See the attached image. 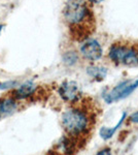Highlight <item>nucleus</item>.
Masks as SVG:
<instances>
[{
    "instance_id": "obj_13",
    "label": "nucleus",
    "mask_w": 138,
    "mask_h": 155,
    "mask_svg": "<svg viewBox=\"0 0 138 155\" xmlns=\"http://www.w3.org/2000/svg\"><path fill=\"white\" fill-rule=\"evenodd\" d=\"M18 83L17 81H5V82H1L0 83V90H11L14 88H17Z\"/></svg>"
},
{
    "instance_id": "obj_2",
    "label": "nucleus",
    "mask_w": 138,
    "mask_h": 155,
    "mask_svg": "<svg viewBox=\"0 0 138 155\" xmlns=\"http://www.w3.org/2000/svg\"><path fill=\"white\" fill-rule=\"evenodd\" d=\"M63 17L65 22L72 27L82 25L90 17L86 0H67L63 8Z\"/></svg>"
},
{
    "instance_id": "obj_12",
    "label": "nucleus",
    "mask_w": 138,
    "mask_h": 155,
    "mask_svg": "<svg viewBox=\"0 0 138 155\" xmlns=\"http://www.w3.org/2000/svg\"><path fill=\"white\" fill-rule=\"evenodd\" d=\"M63 60H64V63L67 64V65H73L77 62L79 60V56L75 52H66L63 56Z\"/></svg>"
},
{
    "instance_id": "obj_4",
    "label": "nucleus",
    "mask_w": 138,
    "mask_h": 155,
    "mask_svg": "<svg viewBox=\"0 0 138 155\" xmlns=\"http://www.w3.org/2000/svg\"><path fill=\"white\" fill-rule=\"evenodd\" d=\"M60 97L66 102H75L82 95L79 85L74 81H64L58 88Z\"/></svg>"
},
{
    "instance_id": "obj_14",
    "label": "nucleus",
    "mask_w": 138,
    "mask_h": 155,
    "mask_svg": "<svg viewBox=\"0 0 138 155\" xmlns=\"http://www.w3.org/2000/svg\"><path fill=\"white\" fill-rule=\"evenodd\" d=\"M96 155H112V153H111V150L109 148H104L100 150V151H98Z\"/></svg>"
},
{
    "instance_id": "obj_15",
    "label": "nucleus",
    "mask_w": 138,
    "mask_h": 155,
    "mask_svg": "<svg viewBox=\"0 0 138 155\" xmlns=\"http://www.w3.org/2000/svg\"><path fill=\"white\" fill-rule=\"evenodd\" d=\"M130 121L131 122H134V123H138V112H135L133 113L131 116L129 117Z\"/></svg>"
},
{
    "instance_id": "obj_3",
    "label": "nucleus",
    "mask_w": 138,
    "mask_h": 155,
    "mask_svg": "<svg viewBox=\"0 0 138 155\" xmlns=\"http://www.w3.org/2000/svg\"><path fill=\"white\" fill-rule=\"evenodd\" d=\"M138 88V80H129L117 84L114 88L105 93L103 95L104 101L107 104H112L114 101H121L131 95L133 92Z\"/></svg>"
},
{
    "instance_id": "obj_6",
    "label": "nucleus",
    "mask_w": 138,
    "mask_h": 155,
    "mask_svg": "<svg viewBox=\"0 0 138 155\" xmlns=\"http://www.w3.org/2000/svg\"><path fill=\"white\" fill-rule=\"evenodd\" d=\"M36 90V84L32 81H26L23 84L18 85L16 91H14V97L17 99H27L35 94Z\"/></svg>"
},
{
    "instance_id": "obj_9",
    "label": "nucleus",
    "mask_w": 138,
    "mask_h": 155,
    "mask_svg": "<svg viewBox=\"0 0 138 155\" xmlns=\"http://www.w3.org/2000/svg\"><path fill=\"white\" fill-rule=\"evenodd\" d=\"M126 117H127V114L126 113H123L122 117L120 118V121L117 122V124H115V126L111 127V128H109V127H106V126L102 127V128L100 129V131H99L100 137H101L103 140H109L110 137H112V136H114V134H115V131H117V129L121 127V125L123 124V122H124L125 119H126Z\"/></svg>"
},
{
    "instance_id": "obj_8",
    "label": "nucleus",
    "mask_w": 138,
    "mask_h": 155,
    "mask_svg": "<svg viewBox=\"0 0 138 155\" xmlns=\"http://www.w3.org/2000/svg\"><path fill=\"white\" fill-rule=\"evenodd\" d=\"M128 46H123V45H114L109 50V58L117 64H122L124 56L127 52Z\"/></svg>"
},
{
    "instance_id": "obj_17",
    "label": "nucleus",
    "mask_w": 138,
    "mask_h": 155,
    "mask_svg": "<svg viewBox=\"0 0 138 155\" xmlns=\"http://www.w3.org/2000/svg\"><path fill=\"white\" fill-rule=\"evenodd\" d=\"M2 28H3V25H0V33H1V31H2Z\"/></svg>"
},
{
    "instance_id": "obj_7",
    "label": "nucleus",
    "mask_w": 138,
    "mask_h": 155,
    "mask_svg": "<svg viewBox=\"0 0 138 155\" xmlns=\"http://www.w3.org/2000/svg\"><path fill=\"white\" fill-rule=\"evenodd\" d=\"M18 110L17 99L14 97H6L0 99V119L11 116Z\"/></svg>"
},
{
    "instance_id": "obj_1",
    "label": "nucleus",
    "mask_w": 138,
    "mask_h": 155,
    "mask_svg": "<svg viewBox=\"0 0 138 155\" xmlns=\"http://www.w3.org/2000/svg\"><path fill=\"white\" fill-rule=\"evenodd\" d=\"M62 125L65 131L72 137L81 136L89 127V117L84 111L79 109H69L62 115Z\"/></svg>"
},
{
    "instance_id": "obj_11",
    "label": "nucleus",
    "mask_w": 138,
    "mask_h": 155,
    "mask_svg": "<svg viewBox=\"0 0 138 155\" xmlns=\"http://www.w3.org/2000/svg\"><path fill=\"white\" fill-rule=\"evenodd\" d=\"M88 74L91 76L92 78L94 79H97V80H103L105 77H106V74H107V71L106 68L104 67H99V66H91L88 68Z\"/></svg>"
},
{
    "instance_id": "obj_16",
    "label": "nucleus",
    "mask_w": 138,
    "mask_h": 155,
    "mask_svg": "<svg viewBox=\"0 0 138 155\" xmlns=\"http://www.w3.org/2000/svg\"><path fill=\"white\" fill-rule=\"evenodd\" d=\"M90 2H92V3H95V4H97V3H100V2H102L103 0H89Z\"/></svg>"
},
{
    "instance_id": "obj_10",
    "label": "nucleus",
    "mask_w": 138,
    "mask_h": 155,
    "mask_svg": "<svg viewBox=\"0 0 138 155\" xmlns=\"http://www.w3.org/2000/svg\"><path fill=\"white\" fill-rule=\"evenodd\" d=\"M122 64H125V65H128V66H137L138 65V50L133 48V47H128Z\"/></svg>"
},
{
    "instance_id": "obj_5",
    "label": "nucleus",
    "mask_w": 138,
    "mask_h": 155,
    "mask_svg": "<svg viewBox=\"0 0 138 155\" xmlns=\"http://www.w3.org/2000/svg\"><path fill=\"white\" fill-rule=\"evenodd\" d=\"M79 51H81V54L85 58L91 60V61L100 59L102 56V48L96 39L89 38L84 41L81 45Z\"/></svg>"
}]
</instances>
